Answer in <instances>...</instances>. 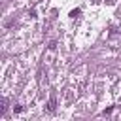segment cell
I'll return each instance as SVG.
<instances>
[{"instance_id": "6da1fadb", "label": "cell", "mask_w": 121, "mask_h": 121, "mask_svg": "<svg viewBox=\"0 0 121 121\" xmlns=\"http://www.w3.org/2000/svg\"><path fill=\"white\" fill-rule=\"evenodd\" d=\"M47 110H49V112H53V110H55V96H51V100H49V106H47Z\"/></svg>"}, {"instance_id": "7a4b0ae2", "label": "cell", "mask_w": 121, "mask_h": 121, "mask_svg": "<svg viewBox=\"0 0 121 121\" xmlns=\"http://www.w3.org/2000/svg\"><path fill=\"white\" fill-rule=\"evenodd\" d=\"M4 112H6V100L2 98V102H0V115H2Z\"/></svg>"}, {"instance_id": "3957f363", "label": "cell", "mask_w": 121, "mask_h": 121, "mask_svg": "<svg viewBox=\"0 0 121 121\" xmlns=\"http://www.w3.org/2000/svg\"><path fill=\"white\" fill-rule=\"evenodd\" d=\"M78 15H79V9H72L70 11V17H78Z\"/></svg>"}, {"instance_id": "277c9868", "label": "cell", "mask_w": 121, "mask_h": 121, "mask_svg": "<svg viewBox=\"0 0 121 121\" xmlns=\"http://www.w3.org/2000/svg\"><path fill=\"white\" fill-rule=\"evenodd\" d=\"M21 110H23V108H21V106H19V104H15V106H13V112H15V113H19V112H21Z\"/></svg>"}]
</instances>
